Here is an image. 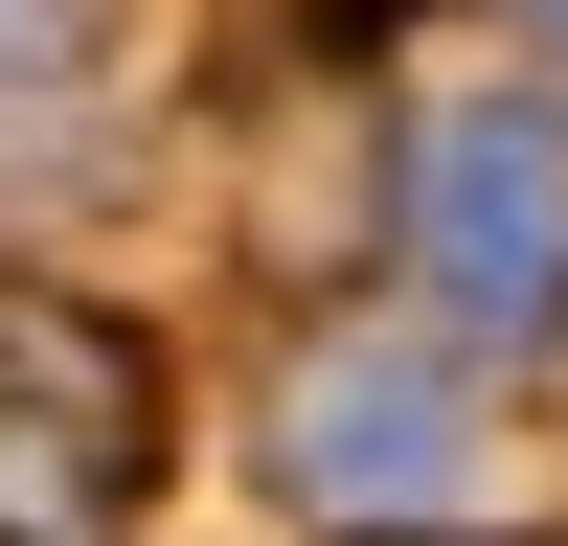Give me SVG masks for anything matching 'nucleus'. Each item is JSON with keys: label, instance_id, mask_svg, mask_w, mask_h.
Wrapping results in <instances>:
<instances>
[{"label": "nucleus", "instance_id": "2", "mask_svg": "<svg viewBox=\"0 0 568 546\" xmlns=\"http://www.w3.org/2000/svg\"><path fill=\"white\" fill-rule=\"evenodd\" d=\"M409 251L455 318H546L568 296V114H433L409 136Z\"/></svg>", "mask_w": 568, "mask_h": 546}, {"label": "nucleus", "instance_id": "3", "mask_svg": "<svg viewBox=\"0 0 568 546\" xmlns=\"http://www.w3.org/2000/svg\"><path fill=\"white\" fill-rule=\"evenodd\" d=\"M273 455H296L318 501H409V478L455 455V387H433V364H364V342H318V364H296V410H273Z\"/></svg>", "mask_w": 568, "mask_h": 546}, {"label": "nucleus", "instance_id": "1", "mask_svg": "<svg viewBox=\"0 0 568 546\" xmlns=\"http://www.w3.org/2000/svg\"><path fill=\"white\" fill-rule=\"evenodd\" d=\"M136 478H160L136 342L69 296H0V546H136Z\"/></svg>", "mask_w": 568, "mask_h": 546}]
</instances>
